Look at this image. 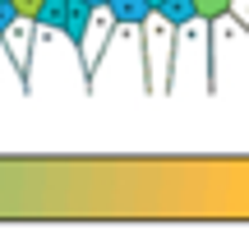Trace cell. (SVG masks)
<instances>
[{
    "label": "cell",
    "mask_w": 249,
    "mask_h": 231,
    "mask_svg": "<svg viewBox=\"0 0 249 231\" xmlns=\"http://www.w3.org/2000/svg\"><path fill=\"white\" fill-rule=\"evenodd\" d=\"M92 14L97 9L83 5V0H65V19H60V33L74 42V51L83 56V46H88V28H92Z\"/></svg>",
    "instance_id": "6da1fadb"
},
{
    "label": "cell",
    "mask_w": 249,
    "mask_h": 231,
    "mask_svg": "<svg viewBox=\"0 0 249 231\" xmlns=\"http://www.w3.org/2000/svg\"><path fill=\"white\" fill-rule=\"evenodd\" d=\"M107 9H111L116 23H148V19H152L148 0H107Z\"/></svg>",
    "instance_id": "7a4b0ae2"
},
{
    "label": "cell",
    "mask_w": 249,
    "mask_h": 231,
    "mask_svg": "<svg viewBox=\"0 0 249 231\" xmlns=\"http://www.w3.org/2000/svg\"><path fill=\"white\" fill-rule=\"evenodd\" d=\"M194 5V23H222L235 9V0H189Z\"/></svg>",
    "instance_id": "3957f363"
},
{
    "label": "cell",
    "mask_w": 249,
    "mask_h": 231,
    "mask_svg": "<svg viewBox=\"0 0 249 231\" xmlns=\"http://www.w3.org/2000/svg\"><path fill=\"white\" fill-rule=\"evenodd\" d=\"M152 14H161L171 28H185V23H194V5H189V0H161V5L152 9Z\"/></svg>",
    "instance_id": "277c9868"
},
{
    "label": "cell",
    "mask_w": 249,
    "mask_h": 231,
    "mask_svg": "<svg viewBox=\"0 0 249 231\" xmlns=\"http://www.w3.org/2000/svg\"><path fill=\"white\" fill-rule=\"evenodd\" d=\"M60 19H65V0H42V9H37V19H33V23L55 28V33H60Z\"/></svg>",
    "instance_id": "5b68a950"
},
{
    "label": "cell",
    "mask_w": 249,
    "mask_h": 231,
    "mask_svg": "<svg viewBox=\"0 0 249 231\" xmlns=\"http://www.w3.org/2000/svg\"><path fill=\"white\" fill-rule=\"evenodd\" d=\"M9 9H14L18 19H28V23H33V19H37V9H42V0H9Z\"/></svg>",
    "instance_id": "8992f818"
},
{
    "label": "cell",
    "mask_w": 249,
    "mask_h": 231,
    "mask_svg": "<svg viewBox=\"0 0 249 231\" xmlns=\"http://www.w3.org/2000/svg\"><path fill=\"white\" fill-rule=\"evenodd\" d=\"M83 5H92V9H102V5H107V0H83Z\"/></svg>",
    "instance_id": "52a82bcc"
},
{
    "label": "cell",
    "mask_w": 249,
    "mask_h": 231,
    "mask_svg": "<svg viewBox=\"0 0 249 231\" xmlns=\"http://www.w3.org/2000/svg\"><path fill=\"white\" fill-rule=\"evenodd\" d=\"M157 5H161V0H148V9H157Z\"/></svg>",
    "instance_id": "ba28073f"
}]
</instances>
